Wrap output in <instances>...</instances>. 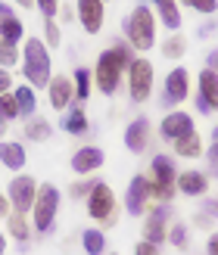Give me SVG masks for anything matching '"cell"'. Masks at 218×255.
<instances>
[{
    "label": "cell",
    "instance_id": "1",
    "mask_svg": "<svg viewBox=\"0 0 218 255\" xmlns=\"http://www.w3.org/2000/svg\"><path fill=\"white\" fill-rule=\"evenodd\" d=\"M131 62H134V47L128 44V41H119L115 47L103 50V53L97 56V66H94V81H97V87L106 97H112L115 91H119L122 75L128 72Z\"/></svg>",
    "mask_w": 218,
    "mask_h": 255
},
{
    "label": "cell",
    "instance_id": "2",
    "mask_svg": "<svg viewBox=\"0 0 218 255\" xmlns=\"http://www.w3.org/2000/svg\"><path fill=\"white\" fill-rule=\"evenodd\" d=\"M22 75H25V84H31L34 91L37 87H47L50 78H53V62H50V50L41 37H28L22 44Z\"/></svg>",
    "mask_w": 218,
    "mask_h": 255
},
{
    "label": "cell",
    "instance_id": "3",
    "mask_svg": "<svg viewBox=\"0 0 218 255\" xmlns=\"http://www.w3.org/2000/svg\"><path fill=\"white\" fill-rule=\"evenodd\" d=\"M125 41L131 44L134 50H153L156 47V16H153L150 6H134L122 22Z\"/></svg>",
    "mask_w": 218,
    "mask_h": 255
},
{
    "label": "cell",
    "instance_id": "4",
    "mask_svg": "<svg viewBox=\"0 0 218 255\" xmlns=\"http://www.w3.org/2000/svg\"><path fill=\"white\" fill-rule=\"evenodd\" d=\"M56 215H59V190L53 184H41L34 199V231L50 234L56 224Z\"/></svg>",
    "mask_w": 218,
    "mask_h": 255
},
{
    "label": "cell",
    "instance_id": "5",
    "mask_svg": "<svg viewBox=\"0 0 218 255\" xmlns=\"http://www.w3.org/2000/svg\"><path fill=\"white\" fill-rule=\"evenodd\" d=\"M153 81H156L153 62L144 59V56H134V62L128 66V94H131L134 103H147V100H150Z\"/></svg>",
    "mask_w": 218,
    "mask_h": 255
},
{
    "label": "cell",
    "instance_id": "6",
    "mask_svg": "<svg viewBox=\"0 0 218 255\" xmlns=\"http://www.w3.org/2000/svg\"><path fill=\"white\" fill-rule=\"evenodd\" d=\"M87 215L100 224H115V193L109 190V184L100 181L87 193Z\"/></svg>",
    "mask_w": 218,
    "mask_h": 255
},
{
    "label": "cell",
    "instance_id": "7",
    "mask_svg": "<svg viewBox=\"0 0 218 255\" xmlns=\"http://www.w3.org/2000/svg\"><path fill=\"white\" fill-rule=\"evenodd\" d=\"M37 184L31 174H16L9 181V202L16 212H31L34 209V199H37Z\"/></svg>",
    "mask_w": 218,
    "mask_h": 255
},
{
    "label": "cell",
    "instance_id": "8",
    "mask_svg": "<svg viewBox=\"0 0 218 255\" xmlns=\"http://www.w3.org/2000/svg\"><path fill=\"white\" fill-rule=\"evenodd\" d=\"M169 215L172 209L165 206V202H159V206H153L147 212V221H144V240L153 246H162L165 240H169Z\"/></svg>",
    "mask_w": 218,
    "mask_h": 255
},
{
    "label": "cell",
    "instance_id": "9",
    "mask_svg": "<svg viewBox=\"0 0 218 255\" xmlns=\"http://www.w3.org/2000/svg\"><path fill=\"white\" fill-rule=\"evenodd\" d=\"M162 106H175V103H184V100L190 97V72L184 66L172 69L169 75H165V87H162Z\"/></svg>",
    "mask_w": 218,
    "mask_h": 255
},
{
    "label": "cell",
    "instance_id": "10",
    "mask_svg": "<svg viewBox=\"0 0 218 255\" xmlns=\"http://www.w3.org/2000/svg\"><path fill=\"white\" fill-rule=\"evenodd\" d=\"M147 202H150V177L134 174L125 190V212L128 215H147Z\"/></svg>",
    "mask_w": 218,
    "mask_h": 255
},
{
    "label": "cell",
    "instance_id": "11",
    "mask_svg": "<svg viewBox=\"0 0 218 255\" xmlns=\"http://www.w3.org/2000/svg\"><path fill=\"white\" fill-rule=\"evenodd\" d=\"M103 0H75V19L87 34H97L103 28Z\"/></svg>",
    "mask_w": 218,
    "mask_h": 255
},
{
    "label": "cell",
    "instance_id": "12",
    "mask_svg": "<svg viewBox=\"0 0 218 255\" xmlns=\"http://www.w3.org/2000/svg\"><path fill=\"white\" fill-rule=\"evenodd\" d=\"M159 134L165 140H178V137H184V134H194V116L184 112V109L169 112V116L159 122Z\"/></svg>",
    "mask_w": 218,
    "mask_h": 255
},
{
    "label": "cell",
    "instance_id": "13",
    "mask_svg": "<svg viewBox=\"0 0 218 255\" xmlns=\"http://www.w3.org/2000/svg\"><path fill=\"white\" fill-rule=\"evenodd\" d=\"M103 162H106V156H103V149H100V146H81L72 156V171L87 177V174H94V171L103 168Z\"/></svg>",
    "mask_w": 218,
    "mask_h": 255
},
{
    "label": "cell",
    "instance_id": "14",
    "mask_svg": "<svg viewBox=\"0 0 218 255\" xmlns=\"http://www.w3.org/2000/svg\"><path fill=\"white\" fill-rule=\"evenodd\" d=\"M47 100H50V106H53L56 112L59 109H69V103L75 100V84H72V78H66V75L50 78V84H47Z\"/></svg>",
    "mask_w": 218,
    "mask_h": 255
},
{
    "label": "cell",
    "instance_id": "15",
    "mask_svg": "<svg viewBox=\"0 0 218 255\" xmlns=\"http://www.w3.org/2000/svg\"><path fill=\"white\" fill-rule=\"evenodd\" d=\"M147 146H150V122L147 119H134L125 128V149L137 156V152H147Z\"/></svg>",
    "mask_w": 218,
    "mask_h": 255
},
{
    "label": "cell",
    "instance_id": "16",
    "mask_svg": "<svg viewBox=\"0 0 218 255\" xmlns=\"http://www.w3.org/2000/svg\"><path fill=\"white\" fill-rule=\"evenodd\" d=\"M178 193H184L190 199H200V196H206V190H209V177L203 174V171H184V174H178Z\"/></svg>",
    "mask_w": 218,
    "mask_h": 255
},
{
    "label": "cell",
    "instance_id": "17",
    "mask_svg": "<svg viewBox=\"0 0 218 255\" xmlns=\"http://www.w3.org/2000/svg\"><path fill=\"white\" fill-rule=\"evenodd\" d=\"M197 91H200V94H197L200 100H206L209 112H218V72L203 69L200 78H197Z\"/></svg>",
    "mask_w": 218,
    "mask_h": 255
},
{
    "label": "cell",
    "instance_id": "18",
    "mask_svg": "<svg viewBox=\"0 0 218 255\" xmlns=\"http://www.w3.org/2000/svg\"><path fill=\"white\" fill-rule=\"evenodd\" d=\"M0 165H6L9 171L25 168V146L16 140H0Z\"/></svg>",
    "mask_w": 218,
    "mask_h": 255
},
{
    "label": "cell",
    "instance_id": "19",
    "mask_svg": "<svg viewBox=\"0 0 218 255\" xmlns=\"http://www.w3.org/2000/svg\"><path fill=\"white\" fill-rule=\"evenodd\" d=\"M153 6H156L159 22H162L169 31H178V28H181V9H178V0H153Z\"/></svg>",
    "mask_w": 218,
    "mask_h": 255
},
{
    "label": "cell",
    "instance_id": "20",
    "mask_svg": "<svg viewBox=\"0 0 218 255\" xmlns=\"http://www.w3.org/2000/svg\"><path fill=\"white\" fill-rule=\"evenodd\" d=\"M175 143V156H184V159H200L203 152V140H200V134L194 131V134H184V137H178V140H172Z\"/></svg>",
    "mask_w": 218,
    "mask_h": 255
},
{
    "label": "cell",
    "instance_id": "21",
    "mask_svg": "<svg viewBox=\"0 0 218 255\" xmlns=\"http://www.w3.org/2000/svg\"><path fill=\"white\" fill-rule=\"evenodd\" d=\"M12 94H16V103H19V116H22V119L37 116V97H34V87H31V84L12 87Z\"/></svg>",
    "mask_w": 218,
    "mask_h": 255
},
{
    "label": "cell",
    "instance_id": "22",
    "mask_svg": "<svg viewBox=\"0 0 218 255\" xmlns=\"http://www.w3.org/2000/svg\"><path fill=\"white\" fill-rule=\"evenodd\" d=\"M62 128H66V134L84 137L87 131H91V122H87V116H84V109H81V106H75V109H69V116L62 119Z\"/></svg>",
    "mask_w": 218,
    "mask_h": 255
},
{
    "label": "cell",
    "instance_id": "23",
    "mask_svg": "<svg viewBox=\"0 0 218 255\" xmlns=\"http://www.w3.org/2000/svg\"><path fill=\"white\" fill-rule=\"evenodd\" d=\"M6 221H9V237L16 240L19 246L28 243V237H31V224H28V218H25V212H12V215H6Z\"/></svg>",
    "mask_w": 218,
    "mask_h": 255
},
{
    "label": "cell",
    "instance_id": "24",
    "mask_svg": "<svg viewBox=\"0 0 218 255\" xmlns=\"http://www.w3.org/2000/svg\"><path fill=\"white\" fill-rule=\"evenodd\" d=\"M50 134H53V128H50L47 119H41V116L25 119V137H28V140H34V143H44V140H50Z\"/></svg>",
    "mask_w": 218,
    "mask_h": 255
},
{
    "label": "cell",
    "instance_id": "25",
    "mask_svg": "<svg viewBox=\"0 0 218 255\" xmlns=\"http://www.w3.org/2000/svg\"><path fill=\"white\" fill-rule=\"evenodd\" d=\"M0 41H6V44H22L25 41V25L16 19V16H9V19H0Z\"/></svg>",
    "mask_w": 218,
    "mask_h": 255
},
{
    "label": "cell",
    "instance_id": "26",
    "mask_svg": "<svg viewBox=\"0 0 218 255\" xmlns=\"http://www.w3.org/2000/svg\"><path fill=\"white\" fill-rule=\"evenodd\" d=\"M81 246L87 255H103L106 252V237L100 227H87V231L81 234Z\"/></svg>",
    "mask_w": 218,
    "mask_h": 255
},
{
    "label": "cell",
    "instance_id": "27",
    "mask_svg": "<svg viewBox=\"0 0 218 255\" xmlns=\"http://www.w3.org/2000/svg\"><path fill=\"white\" fill-rule=\"evenodd\" d=\"M91 78H94V75L87 72L84 66L75 69V75H72V84H75V100L87 103V97H91Z\"/></svg>",
    "mask_w": 218,
    "mask_h": 255
},
{
    "label": "cell",
    "instance_id": "28",
    "mask_svg": "<svg viewBox=\"0 0 218 255\" xmlns=\"http://www.w3.org/2000/svg\"><path fill=\"white\" fill-rule=\"evenodd\" d=\"M19 62H22L19 47H16V44L0 41V69H12V66H19Z\"/></svg>",
    "mask_w": 218,
    "mask_h": 255
},
{
    "label": "cell",
    "instance_id": "29",
    "mask_svg": "<svg viewBox=\"0 0 218 255\" xmlns=\"http://www.w3.org/2000/svg\"><path fill=\"white\" fill-rule=\"evenodd\" d=\"M184 53H187V41L181 34H175V37H169V41L162 44V56L165 59H181Z\"/></svg>",
    "mask_w": 218,
    "mask_h": 255
},
{
    "label": "cell",
    "instance_id": "30",
    "mask_svg": "<svg viewBox=\"0 0 218 255\" xmlns=\"http://www.w3.org/2000/svg\"><path fill=\"white\" fill-rule=\"evenodd\" d=\"M0 116H3L6 122H12V119H22L19 116V103H16V94H3V97H0Z\"/></svg>",
    "mask_w": 218,
    "mask_h": 255
},
{
    "label": "cell",
    "instance_id": "31",
    "mask_svg": "<svg viewBox=\"0 0 218 255\" xmlns=\"http://www.w3.org/2000/svg\"><path fill=\"white\" fill-rule=\"evenodd\" d=\"M169 243L175 246V249H187V243H190V231L184 224H172L169 227Z\"/></svg>",
    "mask_w": 218,
    "mask_h": 255
},
{
    "label": "cell",
    "instance_id": "32",
    "mask_svg": "<svg viewBox=\"0 0 218 255\" xmlns=\"http://www.w3.org/2000/svg\"><path fill=\"white\" fill-rule=\"evenodd\" d=\"M97 184H100V181H97V177H91V174H87V177H84V181H75V184L69 187V193H72V199H84V196H87V193H91V190H94Z\"/></svg>",
    "mask_w": 218,
    "mask_h": 255
},
{
    "label": "cell",
    "instance_id": "33",
    "mask_svg": "<svg viewBox=\"0 0 218 255\" xmlns=\"http://www.w3.org/2000/svg\"><path fill=\"white\" fill-rule=\"evenodd\" d=\"M59 41H62V31H59L56 19H47V25H44V44L47 47H59Z\"/></svg>",
    "mask_w": 218,
    "mask_h": 255
},
{
    "label": "cell",
    "instance_id": "34",
    "mask_svg": "<svg viewBox=\"0 0 218 255\" xmlns=\"http://www.w3.org/2000/svg\"><path fill=\"white\" fill-rule=\"evenodd\" d=\"M184 6L203 12V16H212V12H218V0H181Z\"/></svg>",
    "mask_w": 218,
    "mask_h": 255
},
{
    "label": "cell",
    "instance_id": "35",
    "mask_svg": "<svg viewBox=\"0 0 218 255\" xmlns=\"http://www.w3.org/2000/svg\"><path fill=\"white\" fill-rule=\"evenodd\" d=\"M34 6L44 12V19H56V12H59V0H34Z\"/></svg>",
    "mask_w": 218,
    "mask_h": 255
},
{
    "label": "cell",
    "instance_id": "36",
    "mask_svg": "<svg viewBox=\"0 0 218 255\" xmlns=\"http://www.w3.org/2000/svg\"><path fill=\"white\" fill-rule=\"evenodd\" d=\"M203 156H206V162H209V174L218 177V143H209V149L203 152Z\"/></svg>",
    "mask_w": 218,
    "mask_h": 255
},
{
    "label": "cell",
    "instance_id": "37",
    "mask_svg": "<svg viewBox=\"0 0 218 255\" xmlns=\"http://www.w3.org/2000/svg\"><path fill=\"white\" fill-rule=\"evenodd\" d=\"M9 91H12V75H9V69H0V97Z\"/></svg>",
    "mask_w": 218,
    "mask_h": 255
},
{
    "label": "cell",
    "instance_id": "38",
    "mask_svg": "<svg viewBox=\"0 0 218 255\" xmlns=\"http://www.w3.org/2000/svg\"><path fill=\"white\" fill-rule=\"evenodd\" d=\"M134 255H159V246L147 243V240H140V243L134 246Z\"/></svg>",
    "mask_w": 218,
    "mask_h": 255
},
{
    "label": "cell",
    "instance_id": "39",
    "mask_svg": "<svg viewBox=\"0 0 218 255\" xmlns=\"http://www.w3.org/2000/svg\"><path fill=\"white\" fill-rule=\"evenodd\" d=\"M203 215H209V218H218V199H206V202H203Z\"/></svg>",
    "mask_w": 218,
    "mask_h": 255
},
{
    "label": "cell",
    "instance_id": "40",
    "mask_svg": "<svg viewBox=\"0 0 218 255\" xmlns=\"http://www.w3.org/2000/svg\"><path fill=\"white\" fill-rule=\"evenodd\" d=\"M206 255H218V231L209 234V240H206Z\"/></svg>",
    "mask_w": 218,
    "mask_h": 255
},
{
    "label": "cell",
    "instance_id": "41",
    "mask_svg": "<svg viewBox=\"0 0 218 255\" xmlns=\"http://www.w3.org/2000/svg\"><path fill=\"white\" fill-rule=\"evenodd\" d=\"M206 69H212V72H218V50H212V53L206 56Z\"/></svg>",
    "mask_w": 218,
    "mask_h": 255
},
{
    "label": "cell",
    "instance_id": "42",
    "mask_svg": "<svg viewBox=\"0 0 218 255\" xmlns=\"http://www.w3.org/2000/svg\"><path fill=\"white\" fill-rule=\"evenodd\" d=\"M59 12H62V22H72L75 19V6H59Z\"/></svg>",
    "mask_w": 218,
    "mask_h": 255
},
{
    "label": "cell",
    "instance_id": "43",
    "mask_svg": "<svg viewBox=\"0 0 218 255\" xmlns=\"http://www.w3.org/2000/svg\"><path fill=\"white\" fill-rule=\"evenodd\" d=\"M6 215H9V199L0 193V218H6Z\"/></svg>",
    "mask_w": 218,
    "mask_h": 255
},
{
    "label": "cell",
    "instance_id": "44",
    "mask_svg": "<svg viewBox=\"0 0 218 255\" xmlns=\"http://www.w3.org/2000/svg\"><path fill=\"white\" fill-rule=\"evenodd\" d=\"M9 16H12V9L6 3H0V19H9Z\"/></svg>",
    "mask_w": 218,
    "mask_h": 255
},
{
    "label": "cell",
    "instance_id": "45",
    "mask_svg": "<svg viewBox=\"0 0 218 255\" xmlns=\"http://www.w3.org/2000/svg\"><path fill=\"white\" fill-rule=\"evenodd\" d=\"M6 125H9V122H6L3 116H0V140H3V137H6Z\"/></svg>",
    "mask_w": 218,
    "mask_h": 255
},
{
    "label": "cell",
    "instance_id": "46",
    "mask_svg": "<svg viewBox=\"0 0 218 255\" xmlns=\"http://www.w3.org/2000/svg\"><path fill=\"white\" fill-rule=\"evenodd\" d=\"M3 252H6V234L0 231V255H3Z\"/></svg>",
    "mask_w": 218,
    "mask_h": 255
},
{
    "label": "cell",
    "instance_id": "47",
    "mask_svg": "<svg viewBox=\"0 0 218 255\" xmlns=\"http://www.w3.org/2000/svg\"><path fill=\"white\" fill-rule=\"evenodd\" d=\"M16 3H19L22 9H31V6H34V0H16Z\"/></svg>",
    "mask_w": 218,
    "mask_h": 255
},
{
    "label": "cell",
    "instance_id": "48",
    "mask_svg": "<svg viewBox=\"0 0 218 255\" xmlns=\"http://www.w3.org/2000/svg\"><path fill=\"white\" fill-rule=\"evenodd\" d=\"M212 140H215V143H218V125L212 128Z\"/></svg>",
    "mask_w": 218,
    "mask_h": 255
},
{
    "label": "cell",
    "instance_id": "49",
    "mask_svg": "<svg viewBox=\"0 0 218 255\" xmlns=\"http://www.w3.org/2000/svg\"><path fill=\"white\" fill-rule=\"evenodd\" d=\"M109 255H119V252H109Z\"/></svg>",
    "mask_w": 218,
    "mask_h": 255
},
{
    "label": "cell",
    "instance_id": "50",
    "mask_svg": "<svg viewBox=\"0 0 218 255\" xmlns=\"http://www.w3.org/2000/svg\"><path fill=\"white\" fill-rule=\"evenodd\" d=\"M103 3H106V0H103Z\"/></svg>",
    "mask_w": 218,
    "mask_h": 255
}]
</instances>
